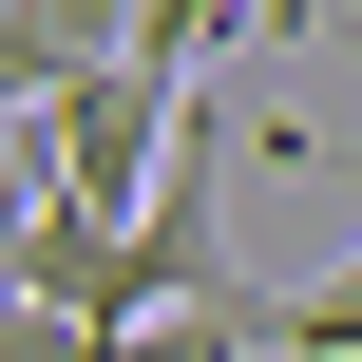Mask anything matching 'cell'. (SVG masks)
<instances>
[{"mask_svg": "<svg viewBox=\"0 0 362 362\" xmlns=\"http://www.w3.org/2000/svg\"><path fill=\"white\" fill-rule=\"evenodd\" d=\"M248 19L286 38V0H134V76H172V95H191V57H210V38H248Z\"/></svg>", "mask_w": 362, "mask_h": 362, "instance_id": "cell-3", "label": "cell"}, {"mask_svg": "<svg viewBox=\"0 0 362 362\" xmlns=\"http://www.w3.org/2000/svg\"><path fill=\"white\" fill-rule=\"evenodd\" d=\"M19 362H267V305H210V325H57V305H19Z\"/></svg>", "mask_w": 362, "mask_h": 362, "instance_id": "cell-2", "label": "cell"}, {"mask_svg": "<svg viewBox=\"0 0 362 362\" xmlns=\"http://www.w3.org/2000/svg\"><path fill=\"white\" fill-rule=\"evenodd\" d=\"M267 362H362V248H344V286L267 305Z\"/></svg>", "mask_w": 362, "mask_h": 362, "instance_id": "cell-4", "label": "cell"}, {"mask_svg": "<svg viewBox=\"0 0 362 362\" xmlns=\"http://www.w3.org/2000/svg\"><path fill=\"white\" fill-rule=\"evenodd\" d=\"M95 76H134V0H0V95L19 115H57Z\"/></svg>", "mask_w": 362, "mask_h": 362, "instance_id": "cell-1", "label": "cell"}, {"mask_svg": "<svg viewBox=\"0 0 362 362\" xmlns=\"http://www.w3.org/2000/svg\"><path fill=\"white\" fill-rule=\"evenodd\" d=\"M305 19H325V0H286V38H305Z\"/></svg>", "mask_w": 362, "mask_h": 362, "instance_id": "cell-5", "label": "cell"}]
</instances>
